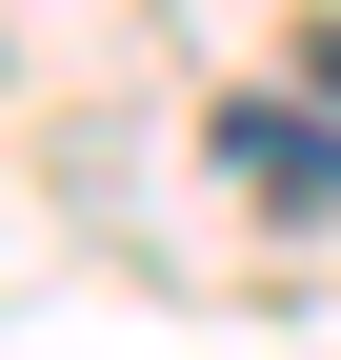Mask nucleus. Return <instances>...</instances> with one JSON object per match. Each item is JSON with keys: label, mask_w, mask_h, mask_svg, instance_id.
Here are the masks:
<instances>
[{"label": "nucleus", "mask_w": 341, "mask_h": 360, "mask_svg": "<svg viewBox=\"0 0 341 360\" xmlns=\"http://www.w3.org/2000/svg\"><path fill=\"white\" fill-rule=\"evenodd\" d=\"M221 160L261 180V200H341V141H302L281 101H221Z\"/></svg>", "instance_id": "1"}]
</instances>
